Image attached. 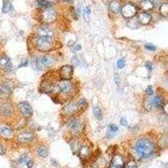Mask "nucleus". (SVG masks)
<instances>
[{
	"instance_id": "nucleus-1",
	"label": "nucleus",
	"mask_w": 168,
	"mask_h": 168,
	"mask_svg": "<svg viewBox=\"0 0 168 168\" xmlns=\"http://www.w3.org/2000/svg\"><path fill=\"white\" fill-rule=\"evenodd\" d=\"M135 151L139 156L147 158L154 154L155 151V144L149 139H139L135 145Z\"/></svg>"
},
{
	"instance_id": "nucleus-2",
	"label": "nucleus",
	"mask_w": 168,
	"mask_h": 168,
	"mask_svg": "<svg viewBox=\"0 0 168 168\" xmlns=\"http://www.w3.org/2000/svg\"><path fill=\"white\" fill-rule=\"evenodd\" d=\"M54 46L53 43V38L52 37H48V36H40L35 40V46L37 50L40 51H47L52 49Z\"/></svg>"
},
{
	"instance_id": "nucleus-3",
	"label": "nucleus",
	"mask_w": 168,
	"mask_h": 168,
	"mask_svg": "<svg viewBox=\"0 0 168 168\" xmlns=\"http://www.w3.org/2000/svg\"><path fill=\"white\" fill-rule=\"evenodd\" d=\"M55 64V59L50 56H39L35 60V66L37 70L41 71L48 68Z\"/></svg>"
},
{
	"instance_id": "nucleus-4",
	"label": "nucleus",
	"mask_w": 168,
	"mask_h": 168,
	"mask_svg": "<svg viewBox=\"0 0 168 168\" xmlns=\"http://www.w3.org/2000/svg\"><path fill=\"white\" fill-rule=\"evenodd\" d=\"M41 20L46 24H51L56 19V12L53 8H46L41 13Z\"/></svg>"
},
{
	"instance_id": "nucleus-5",
	"label": "nucleus",
	"mask_w": 168,
	"mask_h": 168,
	"mask_svg": "<svg viewBox=\"0 0 168 168\" xmlns=\"http://www.w3.org/2000/svg\"><path fill=\"white\" fill-rule=\"evenodd\" d=\"M120 11L122 13V15L124 18L130 19V18L135 17V15L137 14V8L135 5H134L130 3H128L124 4L123 7H121Z\"/></svg>"
},
{
	"instance_id": "nucleus-6",
	"label": "nucleus",
	"mask_w": 168,
	"mask_h": 168,
	"mask_svg": "<svg viewBox=\"0 0 168 168\" xmlns=\"http://www.w3.org/2000/svg\"><path fill=\"white\" fill-rule=\"evenodd\" d=\"M56 88L60 91L61 93L65 94V95H69L72 92L73 90V86L69 80H61L57 83Z\"/></svg>"
},
{
	"instance_id": "nucleus-7",
	"label": "nucleus",
	"mask_w": 168,
	"mask_h": 168,
	"mask_svg": "<svg viewBox=\"0 0 168 168\" xmlns=\"http://www.w3.org/2000/svg\"><path fill=\"white\" fill-rule=\"evenodd\" d=\"M67 127L72 133L78 134V133H80L82 130L83 124L79 120L75 119V118H72L67 122Z\"/></svg>"
},
{
	"instance_id": "nucleus-8",
	"label": "nucleus",
	"mask_w": 168,
	"mask_h": 168,
	"mask_svg": "<svg viewBox=\"0 0 168 168\" xmlns=\"http://www.w3.org/2000/svg\"><path fill=\"white\" fill-rule=\"evenodd\" d=\"M59 74L61 80H70L73 75V66L71 65H65L61 66Z\"/></svg>"
},
{
	"instance_id": "nucleus-9",
	"label": "nucleus",
	"mask_w": 168,
	"mask_h": 168,
	"mask_svg": "<svg viewBox=\"0 0 168 168\" xmlns=\"http://www.w3.org/2000/svg\"><path fill=\"white\" fill-rule=\"evenodd\" d=\"M148 104L151 108H161L165 105L164 98L159 95L151 98L148 101Z\"/></svg>"
},
{
	"instance_id": "nucleus-10",
	"label": "nucleus",
	"mask_w": 168,
	"mask_h": 168,
	"mask_svg": "<svg viewBox=\"0 0 168 168\" xmlns=\"http://www.w3.org/2000/svg\"><path fill=\"white\" fill-rule=\"evenodd\" d=\"M124 161L121 155H115L111 162L108 168H124Z\"/></svg>"
},
{
	"instance_id": "nucleus-11",
	"label": "nucleus",
	"mask_w": 168,
	"mask_h": 168,
	"mask_svg": "<svg viewBox=\"0 0 168 168\" xmlns=\"http://www.w3.org/2000/svg\"><path fill=\"white\" fill-rule=\"evenodd\" d=\"M19 108L21 111V113L24 114L26 118H31L33 115V109L31 104L28 102H22L19 104Z\"/></svg>"
},
{
	"instance_id": "nucleus-12",
	"label": "nucleus",
	"mask_w": 168,
	"mask_h": 168,
	"mask_svg": "<svg viewBox=\"0 0 168 168\" xmlns=\"http://www.w3.org/2000/svg\"><path fill=\"white\" fill-rule=\"evenodd\" d=\"M78 110H79V108L77 107L76 103L71 102V103H69L68 104H66L65 107L63 108L62 112H63L64 114H66V115H70V116H71V115H73L74 114L77 113Z\"/></svg>"
},
{
	"instance_id": "nucleus-13",
	"label": "nucleus",
	"mask_w": 168,
	"mask_h": 168,
	"mask_svg": "<svg viewBox=\"0 0 168 168\" xmlns=\"http://www.w3.org/2000/svg\"><path fill=\"white\" fill-rule=\"evenodd\" d=\"M0 66L5 72H9L12 70V63L7 56H3L0 57Z\"/></svg>"
},
{
	"instance_id": "nucleus-14",
	"label": "nucleus",
	"mask_w": 168,
	"mask_h": 168,
	"mask_svg": "<svg viewBox=\"0 0 168 168\" xmlns=\"http://www.w3.org/2000/svg\"><path fill=\"white\" fill-rule=\"evenodd\" d=\"M13 92V86L12 83L6 82L3 83L0 87V94L2 96H9L11 92Z\"/></svg>"
},
{
	"instance_id": "nucleus-15",
	"label": "nucleus",
	"mask_w": 168,
	"mask_h": 168,
	"mask_svg": "<svg viewBox=\"0 0 168 168\" xmlns=\"http://www.w3.org/2000/svg\"><path fill=\"white\" fill-rule=\"evenodd\" d=\"M137 19L139 25H148L151 21V15L146 12H142L138 15Z\"/></svg>"
},
{
	"instance_id": "nucleus-16",
	"label": "nucleus",
	"mask_w": 168,
	"mask_h": 168,
	"mask_svg": "<svg viewBox=\"0 0 168 168\" xmlns=\"http://www.w3.org/2000/svg\"><path fill=\"white\" fill-rule=\"evenodd\" d=\"M34 139V134L31 132H24L18 136V139L21 143H28Z\"/></svg>"
},
{
	"instance_id": "nucleus-17",
	"label": "nucleus",
	"mask_w": 168,
	"mask_h": 168,
	"mask_svg": "<svg viewBox=\"0 0 168 168\" xmlns=\"http://www.w3.org/2000/svg\"><path fill=\"white\" fill-rule=\"evenodd\" d=\"M78 152H79V156L81 158H87L90 153H91V150H90V147L88 145H82L80 146L79 150H78Z\"/></svg>"
},
{
	"instance_id": "nucleus-18",
	"label": "nucleus",
	"mask_w": 168,
	"mask_h": 168,
	"mask_svg": "<svg viewBox=\"0 0 168 168\" xmlns=\"http://www.w3.org/2000/svg\"><path fill=\"white\" fill-rule=\"evenodd\" d=\"M38 35L40 36H48V37H52L54 35V33L51 30H50L47 27H40L38 29Z\"/></svg>"
},
{
	"instance_id": "nucleus-19",
	"label": "nucleus",
	"mask_w": 168,
	"mask_h": 168,
	"mask_svg": "<svg viewBox=\"0 0 168 168\" xmlns=\"http://www.w3.org/2000/svg\"><path fill=\"white\" fill-rule=\"evenodd\" d=\"M14 134V131L11 128L8 126H0V135L4 137H11Z\"/></svg>"
},
{
	"instance_id": "nucleus-20",
	"label": "nucleus",
	"mask_w": 168,
	"mask_h": 168,
	"mask_svg": "<svg viewBox=\"0 0 168 168\" xmlns=\"http://www.w3.org/2000/svg\"><path fill=\"white\" fill-rule=\"evenodd\" d=\"M140 8L141 9H143L144 11H150L153 9L154 8V4L150 0H143L140 2Z\"/></svg>"
},
{
	"instance_id": "nucleus-21",
	"label": "nucleus",
	"mask_w": 168,
	"mask_h": 168,
	"mask_svg": "<svg viewBox=\"0 0 168 168\" xmlns=\"http://www.w3.org/2000/svg\"><path fill=\"white\" fill-rule=\"evenodd\" d=\"M109 9L111 10V12L117 14L121 10V4L118 1H112L109 3Z\"/></svg>"
},
{
	"instance_id": "nucleus-22",
	"label": "nucleus",
	"mask_w": 168,
	"mask_h": 168,
	"mask_svg": "<svg viewBox=\"0 0 168 168\" xmlns=\"http://www.w3.org/2000/svg\"><path fill=\"white\" fill-rule=\"evenodd\" d=\"M13 108L9 104H4L1 107V114L4 116H9L12 114Z\"/></svg>"
},
{
	"instance_id": "nucleus-23",
	"label": "nucleus",
	"mask_w": 168,
	"mask_h": 168,
	"mask_svg": "<svg viewBox=\"0 0 168 168\" xmlns=\"http://www.w3.org/2000/svg\"><path fill=\"white\" fill-rule=\"evenodd\" d=\"M127 25H128L130 29L134 30V29H138V28L139 27L140 25H139V23L138 22L137 18L133 17V18H130V19H129V20L128 23H127Z\"/></svg>"
},
{
	"instance_id": "nucleus-24",
	"label": "nucleus",
	"mask_w": 168,
	"mask_h": 168,
	"mask_svg": "<svg viewBox=\"0 0 168 168\" xmlns=\"http://www.w3.org/2000/svg\"><path fill=\"white\" fill-rule=\"evenodd\" d=\"M13 9V6H12V3L8 1V0H5L3 1V8H2V10L3 13H9L10 12L11 10Z\"/></svg>"
},
{
	"instance_id": "nucleus-25",
	"label": "nucleus",
	"mask_w": 168,
	"mask_h": 168,
	"mask_svg": "<svg viewBox=\"0 0 168 168\" xmlns=\"http://www.w3.org/2000/svg\"><path fill=\"white\" fill-rule=\"evenodd\" d=\"M93 114H94L95 117H96L98 120H103L102 110H101V108L98 107V106H96V107L93 108Z\"/></svg>"
},
{
	"instance_id": "nucleus-26",
	"label": "nucleus",
	"mask_w": 168,
	"mask_h": 168,
	"mask_svg": "<svg viewBox=\"0 0 168 168\" xmlns=\"http://www.w3.org/2000/svg\"><path fill=\"white\" fill-rule=\"evenodd\" d=\"M160 12L161 15L164 17H167L168 15V4L167 3H163L160 7Z\"/></svg>"
},
{
	"instance_id": "nucleus-27",
	"label": "nucleus",
	"mask_w": 168,
	"mask_h": 168,
	"mask_svg": "<svg viewBox=\"0 0 168 168\" xmlns=\"http://www.w3.org/2000/svg\"><path fill=\"white\" fill-rule=\"evenodd\" d=\"M37 153H38V155L41 157H43V158H46V156L48 155V151H47V149H46V147H43V146L39 147L37 149Z\"/></svg>"
},
{
	"instance_id": "nucleus-28",
	"label": "nucleus",
	"mask_w": 168,
	"mask_h": 168,
	"mask_svg": "<svg viewBox=\"0 0 168 168\" xmlns=\"http://www.w3.org/2000/svg\"><path fill=\"white\" fill-rule=\"evenodd\" d=\"M76 105H77V107H78L79 109H80V108H81V109L85 108L87 107V105H88L87 100L84 99V98H81V99L78 100V102L76 103Z\"/></svg>"
},
{
	"instance_id": "nucleus-29",
	"label": "nucleus",
	"mask_w": 168,
	"mask_h": 168,
	"mask_svg": "<svg viewBox=\"0 0 168 168\" xmlns=\"http://www.w3.org/2000/svg\"><path fill=\"white\" fill-rule=\"evenodd\" d=\"M36 3H37V5L41 7V8H46H46L50 7V4L46 0H37Z\"/></svg>"
},
{
	"instance_id": "nucleus-30",
	"label": "nucleus",
	"mask_w": 168,
	"mask_h": 168,
	"mask_svg": "<svg viewBox=\"0 0 168 168\" xmlns=\"http://www.w3.org/2000/svg\"><path fill=\"white\" fill-rule=\"evenodd\" d=\"M31 160H30L29 156L27 155H25H25H22L20 156V158H19V162L20 163H25V164H27Z\"/></svg>"
},
{
	"instance_id": "nucleus-31",
	"label": "nucleus",
	"mask_w": 168,
	"mask_h": 168,
	"mask_svg": "<svg viewBox=\"0 0 168 168\" xmlns=\"http://www.w3.org/2000/svg\"><path fill=\"white\" fill-rule=\"evenodd\" d=\"M90 14H91V10H90V8L89 7H87L85 11H84V18H85V20L88 22L89 20V16H90Z\"/></svg>"
},
{
	"instance_id": "nucleus-32",
	"label": "nucleus",
	"mask_w": 168,
	"mask_h": 168,
	"mask_svg": "<svg viewBox=\"0 0 168 168\" xmlns=\"http://www.w3.org/2000/svg\"><path fill=\"white\" fill-rule=\"evenodd\" d=\"M108 130L115 134L119 131V127L115 124H110L109 127H108Z\"/></svg>"
},
{
	"instance_id": "nucleus-33",
	"label": "nucleus",
	"mask_w": 168,
	"mask_h": 168,
	"mask_svg": "<svg viewBox=\"0 0 168 168\" xmlns=\"http://www.w3.org/2000/svg\"><path fill=\"white\" fill-rule=\"evenodd\" d=\"M125 168H137V164H136V162H135V161L131 160V161H129L127 163L126 167Z\"/></svg>"
},
{
	"instance_id": "nucleus-34",
	"label": "nucleus",
	"mask_w": 168,
	"mask_h": 168,
	"mask_svg": "<svg viewBox=\"0 0 168 168\" xmlns=\"http://www.w3.org/2000/svg\"><path fill=\"white\" fill-rule=\"evenodd\" d=\"M125 64H126V62H125V60L122 58V59H120L118 62H117V66H118V68H120V69H122L124 67V66H125Z\"/></svg>"
},
{
	"instance_id": "nucleus-35",
	"label": "nucleus",
	"mask_w": 168,
	"mask_h": 168,
	"mask_svg": "<svg viewBox=\"0 0 168 168\" xmlns=\"http://www.w3.org/2000/svg\"><path fill=\"white\" fill-rule=\"evenodd\" d=\"M145 48L147 50H150V51H154L155 50V47L151 45V44H146L145 46Z\"/></svg>"
},
{
	"instance_id": "nucleus-36",
	"label": "nucleus",
	"mask_w": 168,
	"mask_h": 168,
	"mask_svg": "<svg viewBox=\"0 0 168 168\" xmlns=\"http://www.w3.org/2000/svg\"><path fill=\"white\" fill-rule=\"evenodd\" d=\"M145 92H146V94H148V95H152L153 93H154L152 87H151V86L147 87L146 89H145Z\"/></svg>"
},
{
	"instance_id": "nucleus-37",
	"label": "nucleus",
	"mask_w": 168,
	"mask_h": 168,
	"mask_svg": "<svg viewBox=\"0 0 168 168\" xmlns=\"http://www.w3.org/2000/svg\"><path fill=\"white\" fill-rule=\"evenodd\" d=\"M145 67H146V69H147L149 72H151V71H152V64H151L150 61H147V62L145 63Z\"/></svg>"
},
{
	"instance_id": "nucleus-38",
	"label": "nucleus",
	"mask_w": 168,
	"mask_h": 168,
	"mask_svg": "<svg viewBox=\"0 0 168 168\" xmlns=\"http://www.w3.org/2000/svg\"><path fill=\"white\" fill-rule=\"evenodd\" d=\"M72 61V62H73L76 66H81V62H80V61L77 59V57H76V56H73Z\"/></svg>"
},
{
	"instance_id": "nucleus-39",
	"label": "nucleus",
	"mask_w": 168,
	"mask_h": 168,
	"mask_svg": "<svg viewBox=\"0 0 168 168\" xmlns=\"http://www.w3.org/2000/svg\"><path fill=\"white\" fill-rule=\"evenodd\" d=\"M114 81L116 82L117 85H120V75L119 74H114Z\"/></svg>"
},
{
	"instance_id": "nucleus-40",
	"label": "nucleus",
	"mask_w": 168,
	"mask_h": 168,
	"mask_svg": "<svg viewBox=\"0 0 168 168\" xmlns=\"http://www.w3.org/2000/svg\"><path fill=\"white\" fill-rule=\"evenodd\" d=\"M120 124H122L123 126H126L127 125V120H126V119L125 118H122L120 120Z\"/></svg>"
},
{
	"instance_id": "nucleus-41",
	"label": "nucleus",
	"mask_w": 168,
	"mask_h": 168,
	"mask_svg": "<svg viewBox=\"0 0 168 168\" xmlns=\"http://www.w3.org/2000/svg\"><path fill=\"white\" fill-rule=\"evenodd\" d=\"M4 152H5V149H4V147L2 145V144H0V155L4 154Z\"/></svg>"
},
{
	"instance_id": "nucleus-42",
	"label": "nucleus",
	"mask_w": 168,
	"mask_h": 168,
	"mask_svg": "<svg viewBox=\"0 0 168 168\" xmlns=\"http://www.w3.org/2000/svg\"><path fill=\"white\" fill-rule=\"evenodd\" d=\"M28 66V61H25V62H23L22 64H20L19 67H22V66Z\"/></svg>"
},
{
	"instance_id": "nucleus-43",
	"label": "nucleus",
	"mask_w": 168,
	"mask_h": 168,
	"mask_svg": "<svg viewBox=\"0 0 168 168\" xmlns=\"http://www.w3.org/2000/svg\"><path fill=\"white\" fill-rule=\"evenodd\" d=\"M81 48H82L81 46H80V45H78V44L74 46V49H75L76 50H81Z\"/></svg>"
},
{
	"instance_id": "nucleus-44",
	"label": "nucleus",
	"mask_w": 168,
	"mask_h": 168,
	"mask_svg": "<svg viewBox=\"0 0 168 168\" xmlns=\"http://www.w3.org/2000/svg\"><path fill=\"white\" fill-rule=\"evenodd\" d=\"M26 165L28 166V168H31L32 167V165H33V161H30Z\"/></svg>"
},
{
	"instance_id": "nucleus-45",
	"label": "nucleus",
	"mask_w": 168,
	"mask_h": 168,
	"mask_svg": "<svg viewBox=\"0 0 168 168\" xmlns=\"http://www.w3.org/2000/svg\"><path fill=\"white\" fill-rule=\"evenodd\" d=\"M46 1H47L48 3H53V2H55L56 0H46Z\"/></svg>"
}]
</instances>
